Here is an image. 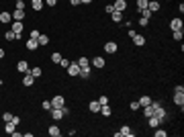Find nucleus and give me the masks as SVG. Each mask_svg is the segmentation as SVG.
Returning <instances> with one entry per match:
<instances>
[{"label": "nucleus", "mask_w": 184, "mask_h": 137, "mask_svg": "<svg viewBox=\"0 0 184 137\" xmlns=\"http://www.w3.org/2000/svg\"><path fill=\"white\" fill-rule=\"evenodd\" d=\"M49 113H51V117H53L55 121H60V119H63V117L68 115L70 110H68V106H63V109H51Z\"/></svg>", "instance_id": "1"}, {"label": "nucleus", "mask_w": 184, "mask_h": 137, "mask_svg": "<svg viewBox=\"0 0 184 137\" xmlns=\"http://www.w3.org/2000/svg\"><path fill=\"white\" fill-rule=\"evenodd\" d=\"M66 106V98L61 94H57V96H53L51 98V109H63Z\"/></svg>", "instance_id": "2"}, {"label": "nucleus", "mask_w": 184, "mask_h": 137, "mask_svg": "<svg viewBox=\"0 0 184 137\" xmlns=\"http://www.w3.org/2000/svg\"><path fill=\"white\" fill-rule=\"evenodd\" d=\"M66 70H68L70 76H80V66H78V62H70V66Z\"/></svg>", "instance_id": "3"}, {"label": "nucleus", "mask_w": 184, "mask_h": 137, "mask_svg": "<svg viewBox=\"0 0 184 137\" xmlns=\"http://www.w3.org/2000/svg\"><path fill=\"white\" fill-rule=\"evenodd\" d=\"M170 29L172 31H180V29H182V19H180V16H174L170 21Z\"/></svg>", "instance_id": "4"}, {"label": "nucleus", "mask_w": 184, "mask_h": 137, "mask_svg": "<svg viewBox=\"0 0 184 137\" xmlns=\"http://www.w3.org/2000/svg\"><path fill=\"white\" fill-rule=\"evenodd\" d=\"M160 123H162V121H160V119H157L156 115H151V117H147V125H150L151 129H156V127H160Z\"/></svg>", "instance_id": "5"}, {"label": "nucleus", "mask_w": 184, "mask_h": 137, "mask_svg": "<svg viewBox=\"0 0 184 137\" xmlns=\"http://www.w3.org/2000/svg\"><path fill=\"white\" fill-rule=\"evenodd\" d=\"M119 135H123V137H133V131H131L129 125H123L121 129H119Z\"/></svg>", "instance_id": "6"}, {"label": "nucleus", "mask_w": 184, "mask_h": 137, "mask_svg": "<svg viewBox=\"0 0 184 137\" xmlns=\"http://www.w3.org/2000/svg\"><path fill=\"white\" fill-rule=\"evenodd\" d=\"M174 103L182 109V106H184V92H174Z\"/></svg>", "instance_id": "7"}, {"label": "nucleus", "mask_w": 184, "mask_h": 137, "mask_svg": "<svg viewBox=\"0 0 184 137\" xmlns=\"http://www.w3.org/2000/svg\"><path fill=\"white\" fill-rule=\"evenodd\" d=\"M113 8H115V10H125V8H127V0H115V4H113Z\"/></svg>", "instance_id": "8"}, {"label": "nucleus", "mask_w": 184, "mask_h": 137, "mask_svg": "<svg viewBox=\"0 0 184 137\" xmlns=\"http://www.w3.org/2000/svg\"><path fill=\"white\" fill-rule=\"evenodd\" d=\"M131 39H133V43H135L137 47H141L143 43H145V37H143V35H139V33H135L133 37H131Z\"/></svg>", "instance_id": "9"}, {"label": "nucleus", "mask_w": 184, "mask_h": 137, "mask_svg": "<svg viewBox=\"0 0 184 137\" xmlns=\"http://www.w3.org/2000/svg\"><path fill=\"white\" fill-rule=\"evenodd\" d=\"M16 70H19L20 74H27V72H29V63L25 62V59H20V62L16 63Z\"/></svg>", "instance_id": "10"}, {"label": "nucleus", "mask_w": 184, "mask_h": 137, "mask_svg": "<svg viewBox=\"0 0 184 137\" xmlns=\"http://www.w3.org/2000/svg\"><path fill=\"white\" fill-rule=\"evenodd\" d=\"M33 82H35V76L31 74V72H27L25 78H23V84H25V86H33Z\"/></svg>", "instance_id": "11"}, {"label": "nucleus", "mask_w": 184, "mask_h": 137, "mask_svg": "<svg viewBox=\"0 0 184 137\" xmlns=\"http://www.w3.org/2000/svg\"><path fill=\"white\" fill-rule=\"evenodd\" d=\"M10 31H13V33H16V35H20V33H23V21H14Z\"/></svg>", "instance_id": "12"}, {"label": "nucleus", "mask_w": 184, "mask_h": 137, "mask_svg": "<svg viewBox=\"0 0 184 137\" xmlns=\"http://www.w3.org/2000/svg\"><path fill=\"white\" fill-rule=\"evenodd\" d=\"M147 10L157 13V10H160V2H157V0H150V2H147Z\"/></svg>", "instance_id": "13"}, {"label": "nucleus", "mask_w": 184, "mask_h": 137, "mask_svg": "<svg viewBox=\"0 0 184 137\" xmlns=\"http://www.w3.org/2000/svg\"><path fill=\"white\" fill-rule=\"evenodd\" d=\"M88 110L90 113H100V103H98V100H92V103L88 104Z\"/></svg>", "instance_id": "14"}, {"label": "nucleus", "mask_w": 184, "mask_h": 137, "mask_svg": "<svg viewBox=\"0 0 184 137\" xmlns=\"http://www.w3.org/2000/svg\"><path fill=\"white\" fill-rule=\"evenodd\" d=\"M10 21H13V14L0 10V23H10Z\"/></svg>", "instance_id": "15"}, {"label": "nucleus", "mask_w": 184, "mask_h": 137, "mask_svg": "<svg viewBox=\"0 0 184 137\" xmlns=\"http://www.w3.org/2000/svg\"><path fill=\"white\" fill-rule=\"evenodd\" d=\"M4 39H6V41H14V39L19 41V39H20V35L13 33V31H6V33H4Z\"/></svg>", "instance_id": "16"}, {"label": "nucleus", "mask_w": 184, "mask_h": 137, "mask_svg": "<svg viewBox=\"0 0 184 137\" xmlns=\"http://www.w3.org/2000/svg\"><path fill=\"white\" fill-rule=\"evenodd\" d=\"M90 63H92L94 68H98V70H100V68H104V59H102V57H98V55H96V57H94V59H92Z\"/></svg>", "instance_id": "17"}, {"label": "nucleus", "mask_w": 184, "mask_h": 137, "mask_svg": "<svg viewBox=\"0 0 184 137\" xmlns=\"http://www.w3.org/2000/svg\"><path fill=\"white\" fill-rule=\"evenodd\" d=\"M104 51H106V53H115V51H117V43L115 41H109L106 45H104Z\"/></svg>", "instance_id": "18"}, {"label": "nucleus", "mask_w": 184, "mask_h": 137, "mask_svg": "<svg viewBox=\"0 0 184 137\" xmlns=\"http://www.w3.org/2000/svg\"><path fill=\"white\" fill-rule=\"evenodd\" d=\"M49 135H51V137H60L61 135V129L57 127V125H51V127H49Z\"/></svg>", "instance_id": "19"}, {"label": "nucleus", "mask_w": 184, "mask_h": 137, "mask_svg": "<svg viewBox=\"0 0 184 137\" xmlns=\"http://www.w3.org/2000/svg\"><path fill=\"white\" fill-rule=\"evenodd\" d=\"M37 47H39V41L29 37V41H27V49H29V51H33V49H37Z\"/></svg>", "instance_id": "20"}, {"label": "nucleus", "mask_w": 184, "mask_h": 137, "mask_svg": "<svg viewBox=\"0 0 184 137\" xmlns=\"http://www.w3.org/2000/svg\"><path fill=\"white\" fill-rule=\"evenodd\" d=\"M13 19H14V21H23V19H25V10H19V8H14Z\"/></svg>", "instance_id": "21"}, {"label": "nucleus", "mask_w": 184, "mask_h": 137, "mask_svg": "<svg viewBox=\"0 0 184 137\" xmlns=\"http://www.w3.org/2000/svg\"><path fill=\"white\" fill-rule=\"evenodd\" d=\"M78 66H80V70H82V68H90V59H88V57H84V55H82L80 59H78Z\"/></svg>", "instance_id": "22"}, {"label": "nucleus", "mask_w": 184, "mask_h": 137, "mask_svg": "<svg viewBox=\"0 0 184 137\" xmlns=\"http://www.w3.org/2000/svg\"><path fill=\"white\" fill-rule=\"evenodd\" d=\"M4 131H6L8 135H13L14 131H16V125H14V123H10V121H8V123L4 125Z\"/></svg>", "instance_id": "23"}, {"label": "nucleus", "mask_w": 184, "mask_h": 137, "mask_svg": "<svg viewBox=\"0 0 184 137\" xmlns=\"http://www.w3.org/2000/svg\"><path fill=\"white\" fill-rule=\"evenodd\" d=\"M110 14H113V21L115 23H123V13L121 10H113Z\"/></svg>", "instance_id": "24"}, {"label": "nucleus", "mask_w": 184, "mask_h": 137, "mask_svg": "<svg viewBox=\"0 0 184 137\" xmlns=\"http://www.w3.org/2000/svg\"><path fill=\"white\" fill-rule=\"evenodd\" d=\"M151 100H153V98H150V96H141L137 103H139V106H147V104H151Z\"/></svg>", "instance_id": "25"}, {"label": "nucleus", "mask_w": 184, "mask_h": 137, "mask_svg": "<svg viewBox=\"0 0 184 137\" xmlns=\"http://www.w3.org/2000/svg\"><path fill=\"white\" fill-rule=\"evenodd\" d=\"M29 72H31V74H33L35 78H39V76L43 74V70H41L39 66H33V68H29Z\"/></svg>", "instance_id": "26"}, {"label": "nucleus", "mask_w": 184, "mask_h": 137, "mask_svg": "<svg viewBox=\"0 0 184 137\" xmlns=\"http://www.w3.org/2000/svg\"><path fill=\"white\" fill-rule=\"evenodd\" d=\"M31 6H33V10H41L43 8V0H31Z\"/></svg>", "instance_id": "27"}, {"label": "nucleus", "mask_w": 184, "mask_h": 137, "mask_svg": "<svg viewBox=\"0 0 184 137\" xmlns=\"http://www.w3.org/2000/svg\"><path fill=\"white\" fill-rule=\"evenodd\" d=\"M147 2H150V0H137V10H139V13L145 10V8H147Z\"/></svg>", "instance_id": "28"}, {"label": "nucleus", "mask_w": 184, "mask_h": 137, "mask_svg": "<svg viewBox=\"0 0 184 137\" xmlns=\"http://www.w3.org/2000/svg\"><path fill=\"white\" fill-rule=\"evenodd\" d=\"M37 41H39V45H47L49 37H47V35H39V37H37Z\"/></svg>", "instance_id": "29"}, {"label": "nucleus", "mask_w": 184, "mask_h": 137, "mask_svg": "<svg viewBox=\"0 0 184 137\" xmlns=\"http://www.w3.org/2000/svg\"><path fill=\"white\" fill-rule=\"evenodd\" d=\"M100 115H102V117H110V109H109V104L100 106Z\"/></svg>", "instance_id": "30"}, {"label": "nucleus", "mask_w": 184, "mask_h": 137, "mask_svg": "<svg viewBox=\"0 0 184 137\" xmlns=\"http://www.w3.org/2000/svg\"><path fill=\"white\" fill-rule=\"evenodd\" d=\"M80 76H82V78H90V68H82L80 70Z\"/></svg>", "instance_id": "31"}, {"label": "nucleus", "mask_w": 184, "mask_h": 137, "mask_svg": "<svg viewBox=\"0 0 184 137\" xmlns=\"http://www.w3.org/2000/svg\"><path fill=\"white\" fill-rule=\"evenodd\" d=\"M153 135H156V137H166L168 133H166L164 129H160V127H156V133H153Z\"/></svg>", "instance_id": "32"}, {"label": "nucleus", "mask_w": 184, "mask_h": 137, "mask_svg": "<svg viewBox=\"0 0 184 137\" xmlns=\"http://www.w3.org/2000/svg\"><path fill=\"white\" fill-rule=\"evenodd\" d=\"M51 62H53V63H60L61 62V53H53V55H51Z\"/></svg>", "instance_id": "33"}, {"label": "nucleus", "mask_w": 184, "mask_h": 137, "mask_svg": "<svg viewBox=\"0 0 184 137\" xmlns=\"http://www.w3.org/2000/svg\"><path fill=\"white\" fill-rule=\"evenodd\" d=\"M172 33H174V39L176 41H182V29L180 31H172Z\"/></svg>", "instance_id": "34"}, {"label": "nucleus", "mask_w": 184, "mask_h": 137, "mask_svg": "<svg viewBox=\"0 0 184 137\" xmlns=\"http://www.w3.org/2000/svg\"><path fill=\"white\" fill-rule=\"evenodd\" d=\"M98 103H100V106L109 104V96H100V98H98Z\"/></svg>", "instance_id": "35"}, {"label": "nucleus", "mask_w": 184, "mask_h": 137, "mask_svg": "<svg viewBox=\"0 0 184 137\" xmlns=\"http://www.w3.org/2000/svg\"><path fill=\"white\" fill-rule=\"evenodd\" d=\"M147 23H150L147 16H141V19H139V25H141V27H147Z\"/></svg>", "instance_id": "36"}, {"label": "nucleus", "mask_w": 184, "mask_h": 137, "mask_svg": "<svg viewBox=\"0 0 184 137\" xmlns=\"http://www.w3.org/2000/svg\"><path fill=\"white\" fill-rule=\"evenodd\" d=\"M45 110H51V100H43V104H41Z\"/></svg>", "instance_id": "37"}, {"label": "nucleus", "mask_w": 184, "mask_h": 137, "mask_svg": "<svg viewBox=\"0 0 184 137\" xmlns=\"http://www.w3.org/2000/svg\"><path fill=\"white\" fill-rule=\"evenodd\" d=\"M16 8L19 10H25V0H16Z\"/></svg>", "instance_id": "38"}, {"label": "nucleus", "mask_w": 184, "mask_h": 137, "mask_svg": "<svg viewBox=\"0 0 184 137\" xmlns=\"http://www.w3.org/2000/svg\"><path fill=\"white\" fill-rule=\"evenodd\" d=\"M2 119H4V123H8V121L13 119V113H4V115H2Z\"/></svg>", "instance_id": "39"}, {"label": "nucleus", "mask_w": 184, "mask_h": 137, "mask_svg": "<svg viewBox=\"0 0 184 137\" xmlns=\"http://www.w3.org/2000/svg\"><path fill=\"white\" fill-rule=\"evenodd\" d=\"M43 4H47V6H55V4H57V0H43Z\"/></svg>", "instance_id": "40"}, {"label": "nucleus", "mask_w": 184, "mask_h": 137, "mask_svg": "<svg viewBox=\"0 0 184 137\" xmlns=\"http://www.w3.org/2000/svg\"><path fill=\"white\" fill-rule=\"evenodd\" d=\"M60 66H61V68H68V66H70V59H63V57H61Z\"/></svg>", "instance_id": "41"}, {"label": "nucleus", "mask_w": 184, "mask_h": 137, "mask_svg": "<svg viewBox=\"0 0 184 137\" xmlns=\"http://www.w3.org/2000/svg\"><path fill=\"white\" fill-rule=\"evenodd\" d=\"M10 123H14V125H19V123H20V117L13 115V119H10Z\"/></svg>", "instance_id": "42"}, {"label": "nucleus", "mask_w": 184, "mask_h": 137, "mask_svg": "<svg viewBox=\"0 0 184 137\" xmlns=\"http://www.w3.org/2000/svg\"><path fill=\"white\" fill-rule=\"evenodd\" d=\"M151 14H153V13H151V10H147V8H145V10H141V16H147V19H150Z\"/></svg>", "instance_id": "43"}, {"label": "nucleus", "mask_w": 184, "mask_h": 137, "mask_svg": "<svg viewBox=\"0 0 184 137\" xmlns=\"http://www.w3.org/2000/svg\"><path fill=\"white\" fill-rule=\"evenodd\" d=\"M29 35H31V39H37V37H39V31H35V29H33V31H31V33H29Z\"/></svg>", "instance_id": "44"}, {"label": "nucleus", "mask_w": 184, "mask_h": 137, "mask_svg": "<svg viewBox=\"0 0 184 137\" xmlns=\"http://www.w3.org/2000/svg\"><path fill=\"white\" fill-rule=\"evenodd\" d=\"M137 109H141V106H139L137 100H133V103H131V110H137Z\"/></svg>", "instance_id": "45"}, {"label": "nucleus", "mask_w": 184, "mask_h": 137, "mask_svg": "<svg viewBox=\"0 0 184 137\" xmlns=\"http://www.w3.org/2000/svg\"><path fill=\"white\" fill-rule=\"evenodd\" d=\"M174 92H184V86H182V84H178L176 88H174Z\"/></svg>", "instance_id": "46"}, {"label": "nucleus", "mask_w": 184, "mask_h": 137, "mask_svg": "<svg viewBox=\"0 0 184 137\" xmlns=\"http://www.w3.org/2000/svg\"><path fill=\"white\" fill-rule=\"evenodd\" d=\"M104 10H106V13L110 14V13H113V10H115V8H113V4H106V8H104Z\"/></svg>", "instance_id": "47"}, {"label": "nucleus", "mask_w": 184, "mask_h": 137, "mask_svg": "<svg viewBox=\"0 0 184 137\" xmlns=\"http://www.w3.org/2000/svg\"><path fill=\"white\" fill-rule=\"evenodd\" d=\"M70 4H72V6H78V4H80V0H70Z\"/></svg>", "instance_id": "48"}, {"label": "nucleus", "mask_w": 184, "mask_h": 137, "mask_svg": "<svg viewBox=\"0 0 184 137\" xmlns=\"http://www.w3.org/2000/svg\"><path fill=\"white\" fill-rule=\"evenodd\" d=\"M92 0H80V4H90Z\"/></svg>", "instance_id": "49"}, {"label": "nucleus", "mask_w": 184, "mask_h": 137, "mask_svg": "<svg viewBox=\"0 0 184 137\" xmlns=\"http://www.w3.org/2000/svg\"><path fill=\"white\" fill-rule=\"evenodd\" d=\"M2 57H4V49L0 47V59H2Z\"/></svg>", "instance_id": "50"}, {"label": "nucleus", "mask_w": 184, "mask_h": 137, "mask_svg": "<svg viewBox=\"0 0 184 137\" xmlns=\"http://www.w3.org/2000/svg\"><path fill=\"white\" fill-rule=\"evenodd\" d=\"M0 84H2V82H0Z\"/></svg>", "instance_id": "51"}]
</instances>
